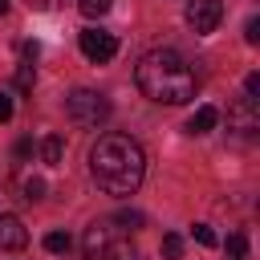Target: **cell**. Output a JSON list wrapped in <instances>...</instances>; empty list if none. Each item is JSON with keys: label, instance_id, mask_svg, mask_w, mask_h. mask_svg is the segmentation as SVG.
Wrapping results in <instances>:
<instances>
[{"label": "cell", "instance_id": "cell-1", "mask_svg": "<svg viewBox=\"0 0 260 260\" xmlns=\"http://www.w3.org/2000/svg\"><path fill=\"white\" fill-rule=\"evenodd\" d=\"M89 175L106 195H134L146 175V154L126 134H102L89 150Z\"/></svg>", "mask_w": 260, "mask_h": 260}, {"label": "cell", "instance_id": "cell-2", "mask_svg": "<svg viewBox=\"0 0 260 260\" xmlns=\"http://www.w3.org/2000/svg\"><path fill=\"white\" fill-rule=\"evenodd\" d=\"M134 81L158 106H183V102L195 98V73H191V65L175 49H150V53H142L138 69H134Z\"/></svg>", "mask_w": 260, "mask_h": 260}, {"label": "cell", "instance_id": "cell-3", "mask_svg": "<svg viewBox=\"0 0 260 260\" xmlns=\"http://www.w3.org/2000/svg\"><path fill=\"white\" fill-rule=\"evenodd\" d=\"M81 248H85V260H138V252L130 244V232L114 228L110 219L89 223L85 236H81Z\"/></svg>", "mask_w": 260, "mask_h": 260}, {"label": "cell", "instance_id": "cell-4", "mask_svg": "<svg viewBox=\"0 0 260 260\" xmlns=\"http://www.w3.org/2000/svg\"><path fill=\"white\" fill-rule=\"evenodd\" d=\"M65 114H69L73 126H102V122L110 118V98L81 85V89H73V93L65 98Z\"/></svg>", "mask_w": 260, "mask_h": 260}, {"label": "cell", "instance_id": "cell-5", "mask_svg": "<svg viewBox=\"0 0 260 260\" xmlns=\"http://www.w3.org/2000/svg\"><path fill=\"white\" fill-rule=\"evenodd\" d=\"M77 45H81V53H85L93 65H106V61H114V53H118V37L106 32V28H81Z\"/></svg>", "mask_w": 260, "mask_h": 260}, {"label": "cell", "instance_id": "cell-6", "mask_svg": "<svg viewBox=\"0 0 260 260\" xmlns=\"http://www.w3.org/2000/svg\"><path fill=\"white\" fill-rule=\"evenodd\" d=\"M187 24L199 32V37H207V32H215V24L223 20V4L219 0H187Z\"/></svg>", "mask_w": 260, "mask_h": 260}, {"label": "cell", "instance_id": "cell-7", "mask_svg": "<svg viewBox=\"0 0 260 260\" xmlns=\"http://www.w3.org/2000/svg\"><path fill=\"white\" fill-rule=\"evenodd\" d=\"M228 126H232V130H240V134L260 130V110H256V102H252V98L232 102V110H228Z\"/></svg>", "mask_w": 260, "mask_h": 260}, {"label": "cell", "instance_id": "cell-8", "mask_svg": "<svg viewBox=\"0 0 260 260\" xmlns=\"http://www.w3.org/2000/svg\"><path fill=\"white\" fill-rule=\"evenodd\" d=\"M24 244H28V232H24V223H20L16 215L0 211V252H16V248H24Z\"/></svg>", "mask_w": 260, "mask_h": 260}, {"label": "cell", "instance_id": "cell-9", "mask_svg": "<svg viewBox=\"0 0 260 260\" xmlns=\"http://www.w3.org/2000/svg\"><path fill=\"white\" fill-rule=\"evenodd\" d=\"M215 122H219V110H215V106H199V110L187 118V130H191V134H207Z\"/></svg>", "mask_w": 260, "mask_h": 260}, {"label": "cell", "instance_id": "cell-10", "mask_svg": "<svg viewBox=\"0 0 260 260\" xmlns=\"http://www.w3.org/2000/svg\"><path fill=\"white\" fill-rule=\"evenodd\" d=\"M61 154H65V142H61V134H49V138L41 142V158H45L49 167H57V162H61Z\"/></svg>", "mask_w": 260, "mask_h": 260}, {"label": "cell", "instance_id": "cell-11", "mask_svg": "<svg viewBox=\"0 0 260 260\" xmlns=\"http://www.w3.org/2000/svg\"><path fill=\"white\" fill-rule=\"evenodd\" d=\"M110 8H114V0H77V12H81V16H89V20L106 16Z\"/></svg>", "mask_w": 260, "mask_h": 260}, {"label": "cell", "instance_id": "cell-12", "mask_svg": "<svg viewBox=\"0 0 260 260\" xmlns=\"http://www.w3.org/2000/svg\"><path fill=\"white\" fill-rule=\"evenodd\" d=\"M110 223L122 228V232H138V228H142V211H118Z\"/></svg>", "mask_w": 260, "mask_h": 260}, {"label": "cell", "instance_id": "cell-13", "mask_svg": "<svg viewBox=\"0 0 260 260\" xmlns=\"http://www.w3.org/2000/svg\"><path fill=\"white\" fill-rule=\"evenodd\" d=\"M41 195H45V183H41L37 175H28V179L20 183V199H28V203H37Z\"/></svg>", "mask_w": 260, "mask_h": 260}, {"label": "cell", "instance_id": "cell-14", "mask_svg": "<svg viewBox=\"0 0 260 260\" xmlns=\"http://www.w3.org/2000/svg\"><path fill=\"white\" fill-rule=\"evenodd\" d=\"M45 248L61 256V252H69V248H73V240H69V232H49V236H45Z\"/></svg>", "mask_w": 260, "mask_h": 260}, {"label": "cell", "instance_id": "cell-15", "mask_svg": "<svg viewBox=\"0 0 260 260\" xmlns=\"http://www.w3.org/2000/svg\"><path fill=\"white\" fill-rule=\"evenodd\" d=\"M244 256H248V236L244 232L228 236V260H244Z\"/></svg>", "mask_w": 260, "mask_h": 260}, {"label": "cell", "instance_id": "cell-16", "mask_svg": "<svg viewBox=\"0 0 260 260\" xmlns=\"http://www.w3.org/2000/svg\"><path fill=\"white\" fill-rule=\"evenodd\" d=\"M162 256H167V260H179V256H183V236L167 232V236H162Z\"/></svg>", "mask_w": 260, "mask_h": 260}, {"label": "cell", "instance_id": "cell-17", "mask_svg": "<svg viewBox=\"0 0 260 260\" xmlns=\"http://www.w3.org/2000/svg\"><path fill=\"white\" fill-rule=\"evenodd\" d=\"M32 81H37V69H32V61H24L16 69V89H32Z\"/></svg>", "mask_w": 260, "mask_h": 260}, {"label": "cell", "instance_id": "cell-18", "mask_svg": "<svg viewBox=\"0 0 260 260\" xmlns=\"http://www.w3.org/2000/svg\"><path fill=\"white\" fill-rule=\"evenodd\" d=\"M191 236H195L203 248H215V232H211L207 223H195V228H191Z\"/></svg>", "mask_w": 260, "mask_h": 260}, {"label": "cell", "instance_id": "cell-19", "mask_svg": "<svg viewBox=\"0 0 260 260\" xmlns=\"http://www.w3.org/2000/svg\"><path fill=\"white\" fill-rule=\"evenodd\" d=\"M244 41H248V45H256V41H260V16H252V20L244 24Z\"/></svg>", "mask_w": 260, "mask_h": 260}, {"label": "cell", "instance_id": "cell-20", "mask_svg": "<svg viewBox=\"0 0 260 260\" xmlns=\"http://www.w3.org/2000/svg\"><path fill=\"white\" fill-rule=\"evenodd\" d=\"M244 93H248L252 102L260 98V73H248V77H244Z\"/></svg>", "mask_w": 260, "mask_h": 260}, {"label": "cell", "instance_id": "cell-21", "mask_svg": "<svg viewBox=\"0 0 260 260\" xmlns=\"http://www.w3.org/2000/svg\"><path fill=\"white\" fill-rule=\"evenodd\" d=\"M8 118H12V93L0 89V122H8Z\"/></svg>", "mask_w": 260, "mask_h": 260}, {"label": "cell", "instance_id": "cell-22", "mask_svg": "<svg viewBox=\"0 0 260 260\" xmlns=\"http://www.w3.org/2000/svg\"><path fill=\"white\" fill-rule=\"evenodd\" d=\"M20 53H24V61H37V53H41V45H37V41H24V45H20Z\"/></svg>", "mask_w": 260, "mask_h": 260}, {"label": "cell", "instance_id": "cell-23", "mask_svg": "<svg viewBox=\"0 0 260 260\" xmlns=\"http://www.w3.org/2000/svg\"><path fill=\"white\" fill-rule=\"evenodd\" d=\"M24 4H28V8H32V12H49V8H53V4H57V0H24Z\"/></svg>", "mask_w": 260, "mask_h": 260}, {"label": "cell", "instance_id": "cell-24", "mask_svg": "<svg viewBox=\"0 0 260 260\" xmlns=\"http://www.w3.org/2000/svg\"><path fill=\"white\" fill-rule=\"evenodd\" d=\"M28 150H32V142H28V138H20V142H16V158H28Z\"/></svg>", "mask_w": 260, "mask_h": 260}, {"label": "cell", "instance_id": "cell-25", "mask_svg": "<svg viewBox=\"0 0 260 260\" xmlns=\"http://www.w3.org/2000/svg\"><path fill=\"white\" fill-rule=\"evenodd\" d=\"M4 8H8V0H0V12H4Z\"/></svg>", "mask_w": 260, "mask_h": 260}]
</instances>
